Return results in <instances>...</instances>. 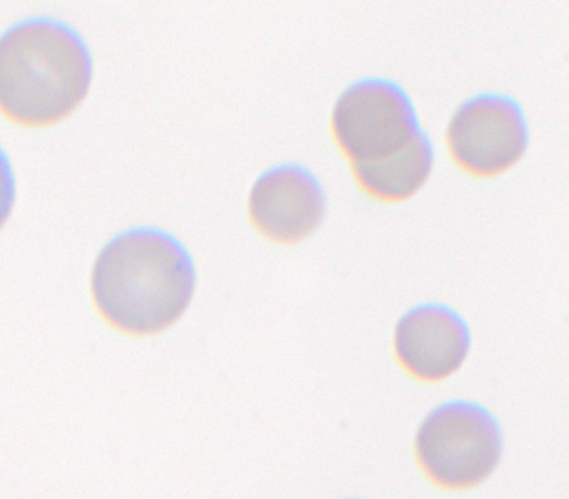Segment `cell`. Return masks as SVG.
<instances>
[{
  "mask_svg": "<svg viewBox=\"0 0 569 499\" xmlns=\"http://www.w3.org/2000/svg\"><path fill=\"white\" fill-rule=\"evenodd\" d=\"M331 126L337 144L351 164L383 160L422 132L406 91L379 78L349 86L335 104Z\"/></svg>",
  "mask_w": 569,
  "mask_h": 499,
  "instance_id": "4",
  "label": "cell"
},
{
  "mask_svg": "<svg viewBox=\"0 0 569 499\" xmlns=\"http://www.w3.org/2000/svg\"><path fill=\"white\" fill-rule=\"evenodd\" d=\"M194 267L173 236L134 228L112 238L100 251L91 292L100 315L136 336L159 332L184 312L194 289Z\"/></svg>",
  "mask_w": 569,
  "mask_h": 499,
  "instance_id": "1",
  "label": "cell"
},
{
  "mask_svg": "<svg viewBox=\"0 0 569 499\" xmlns=\"http://www.w3.org/2000/svg\"><path fill=\"white\" fill-rule=\"evenodd\" d=\"M502 433L482 406L453 400L436 407L416 436L418 461L428 477L447 489L479 485L496 469Z\"/></svg>",
  "mask_w": 569,
  "mask_h": 499,
  "instance_id": "3",
  "label": "cell"
},
{
  "mask_svg": "<svg viewBox=\"0 0 569 499\" xmlns=\"http://www.w3.org/2000/svg\"><path fill=\"white\" fill-rule=\"evenodd\" d=\"M447 142L455 162L477 177H492L512 167L523 154L528 129L513 99L483 93L465 101L448 127Z\"/></svg>",
  "mask_w": 569,
  "mask_h": 499,
  "instance_id": "5",
  "label": "cell"
},
{
  "mask_svg": "<svg viewBox=\"0 0 569 499\" xmlns=\"http://www.w3.org/2000/svg\"><path fill=\"white\" fill-rule=\"evenodd\" d=\"M393 347L399 363L411 376L436 382L462 366L470 349V331L450 307L419 305L397 322Z\"/></svg>",
  "mask_w": 569,
  "mask_h": 499,
  "instance_id": "7",
  "label": "cell"
},
{
  "mask_svg": "<svg viewBox=\"0 0 569 499\" xmlns=\"http://www.w3.org/2000/svg\"><path fill=\"white\" fill-rule=\"evenodd\" d=\"M91 76L87 44L62 21L26 19L1 37L0 108L17 124L60 121L84 99Z\"/></svg>",
  "mask_w": 569,
  "mask_h": 499,
  "instance_id": "2",
  "label": "cell"
},
{
  "mask_svg": "<svg viewBox=\"0 0 569 499\" xmlns=\"http://www.w3.org/2000/svg\"><path fill=\"white\" fill-rule=\"evenodd\" d=\"M325 193L316 177L298 164L263 172L249 196V216L268 239L281 243L311 234L325 214Z\"/></svg>",
  "mask_w": 569,
  "mask_h": 499,
  "instance_id": "6",
  "label": "cell"
},
{
  "mask_svg": "<svg viewBox=\"0 0 569 499\" xmlns=\"http://www.w3.org/2000/svg\"><path fill=\"white\" fill-rule=\"evenodd\" d=\"M433 160L432 146L421 132L399 152L376 162L352 164L353 176L363 191L385 201L412 197L428 179Z\"/></svg>",
  "mask_w": 569,
  "mask_h": 499,
  "instance_id": "8",
  "label": "cell"
}]
</instances>
